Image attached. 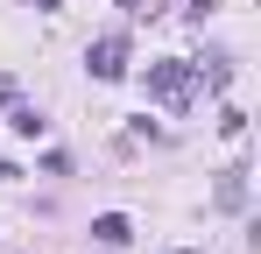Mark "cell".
<instances>
[{
    "mask_svg": "<svg viewBox=\"0 0 261 254\" xmlns=\"http://www.w3.org/2000/svg\"><path fill=\"white\" fill-rule=\"evenodd\" d=\"M7 127H14V134H29V141H36V134H43V113H36V106H14V113H7Z\"/></svg>",
    "mask_w": 261,
    "mask_h": 254,
    "instance_id": "4",
    "label": "cell"
},
{
    "mask_svg": "<svg viewBox=\"0 0 261 254\" xmlns=\"http://www.w3.org/2000/svg\"><path fill=\"white\" fill-rule=\"evenodd\" d=\"M148 99H163V106H184V99H191V64H184V57H163V64H148Z\"/></svg>",
    "mask_w": 261,
    "mask_h": 254,
    "instance_id": "1",
    "label": "cell"
},
{
    "mask_svg": "<svg viewBox=\"0 0 261 254\" xmlns=\"http://www.w3.org/2000/svg\"><path fill=\"white\" fill-rule=\"evenodd\" d=\"M36 7H57V0H36Z\"/></svg>",
    "mask_w": 261,
    "mask_h": 254,
    "instance_id": "7",
    "label": "cell"
},
{
    "mask_svg": "<svg viewBox=\"0 0 261 254\" xmlns=\"http://www.w3.org/2000/svg\"><path fill=\"white\" fill-rule=\"evenodd\" d=\"M240 176H247V169H226V176H219V205H240V198H247Z\"/></svg>",
    "mask_w": 261,
    "mask_h": 254,
    "instance_id": "5",
    "label": "cell"
},
{
    "mask_svg": "<svg viewBox=\"0 0 261 254\" xmlns=\"http://www.w3.org/2000/svg\"><path fill=\"white\" fill-rule=\"evenodd\" d=\"M120 7H127L134 21H148V14H163V0H120Z\"/></svg>",
    "mask_w": 261,
    "mask_h": 254,
    "instance_id": "6",
    "label": "cell"
},
{
    "mask_svg": "<svg viewBox=\"0 0 261 254\" xmlns=\"http://www.w3.org/2000/svg\"><path fill=\"white\" fill-rule=\"evenodd\" d=\"M92 240H106V247H127V240H134V219H127V212H99V219H92Z\"/></svg>",
    "mask_w": 261,
    "mask_h": 254,
    "instance_id": "3",
    "label": "cell"
},
{
    "mask_svg": "<svg viewBox=\"0 0 261 254\" xmlns=\"http://www.w3.org/2000/svg\"><path fill=\"white\" fill-rule=\"evenodd\" d=\"M85 71H92V78H106V85L127 78V42H120V36H99V42L85 49Z\"/></svg>",
    "mask_w": 261,
    "mask_h": 254,
    "instance_id": "2",
    "label": "cell"
}]
</instances>
